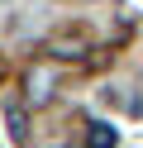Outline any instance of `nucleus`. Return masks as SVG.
Segmentation results:
<instances>
[{
    "instance_id": "nucleus-1",
    "label": "nucleus",
    "mask_w": 143,
    "mask_h": 148,
    "mask_svg": "<svg viewBox=\"0 0 143 148\" xmlns=\"http://www.w3.org/2000/svg\"><path fill=\"white\" fill-rule=\"evenodd\" d=\"M53 48H57V53H62V58H76V53H81V48H86V38H57V43H53Z\"/></svg>"
}]
</instances>
